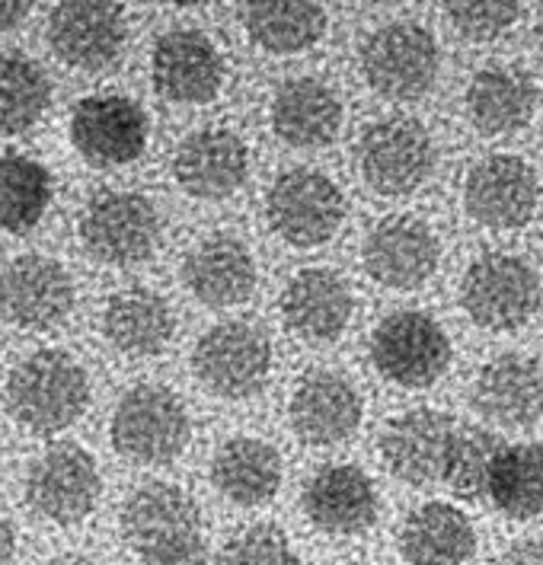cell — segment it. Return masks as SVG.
I'll use <instances>...</instances> for the list:
<instances>
[{"instance_id":"cell-28","label":"cell","mask_w":543,"mask_h":565,"mask_svg":"<svg viewBox=\"0 0 543 565\" xmlns=\"http://www.w3.org/2000/svg\"><path fill=\"white\" fill-rule=\"evenodd\" d=\"M400 553L409 565H464L477 553L473 521L445 502L416 508L400 531Z\"/></svg>"},{"instance_id":"cell-42","label":"cell","mask_w":543,"mask_h":565,"mask_svg":"<svg viewBox=\"0 0 543 565\" xmlns=\"http://www.w3.org/2000/svg\"><path fill=\"white\" fill-rule=\"evenodd\" d=\"M362 3H393V0H362Z\"/></svg>"},{"instance_id":"cell-4","label":"cell","mask_w":543,"mask_h":565,"mask_svg":"<svg viewBox=\"0 0 543 565\" xmlns=\"http://www.w3.org/2000/svg\"><path fill=\"white\" fill-rule=\"evenodd\" d=\"M189 413L173 390L160 384L131 387L113 413V445L131 463L160 467L189 445Z\"/></svg>"},{"instance_id":"cell-15","label":"cell","mask_w":543,"mask_h":565,"mask_svg":"<svg viewBox=\"0 0 543 565\" xmlns=\"http://www.w3.org/2000/svg\"><path fill=\"white\" fill-rule=\"evenodd\" d=\"M74 307V285L49 256H20L0 271V317L23 329H55Z\"/></svg>"},{"instance_id":"cell-39","label":"cell","mask_w":543,"mask_h":565,"mask_svg":"<svg viewBox=\"0 0 543 565\" xmlns=\"http://www.w3.org/2000/svg\"><path fill=\"white\" fill-rule=\"evenodd\" d=\"M13 556H17V534L10 521L0 518V565H13Z\"/></svg>"},{"instance_id":"cell-43","label":"cell","mask_w":543,"mask_h":565,"mask_svg":"<svg viewBox=\"0 0 543 565\" xmlns=\"http://www.w3.org/2000/svg\"><path fill=\"white\" fill-rule=\"evenodd\" d=\"M541 55H543V26H541Z\"/></svg>"},{"instance_id":"cell-17","label":"cell","mask_w":543,"mask_h":565,"mask_svg":"<svg viewBox=\"0 0 543 565\" xmlns=\"http://www.w3.org/2000/svg\"><path fill=\"white\" fill-rule=\"evenodd\" d=\"M224 84V55L199 30H170L153 49V87L180 106L212 103Z\"/></svg>"},{"instance_id":"cell-24","label":"cell","mask_w":543,"mask_h":565,"mask_svg":"<svg viewBox=\"0 0 543 565\" xmlns=\"http://www.w3.org/2000/svg\"><path fill=\"white\" fill-rule=\"evenodd\" d=\"M189 295L205 307H237L256 288V263L246 243L227 234L202 239L182 263Z\"/></svg>"},{"instance_id":"cell-5","label":"cell","mask_w":543,"mask_h":565,"mask_svg":"<svg viewBox=\"0 0 543 565\" xmlns=\"http://www.w3.org/2000/svg\"><path fill=\"white\" fill-rule=\"evenodd\" d=\"M371 361L396 387H432L451 364V339L423 310H396L374 329Z\"/></svg>"},{"instance_id":"cell-35","label":"cell","mask_w":543,"mask_h":565,"mask_svg":"<svg viewBox=\"0 0 543 565\" xmlns=\"http://www.w3.org/2000/svg\"><path fill=\"white\" fill-rule=\"evenodd\" d=\"M217 565H298V553L278 527L253 524L224 543Z\"/></svg>"},{"instance_id":"cell-8","label":"cell","mask_w":543,"mask_h":565,"mask_svg":"<svg viewBox=\"0 0 543 565\" xmlns=\"http://www.w3.org/2000/svg\"><path fill=\"white\" fill-rule=\"evenodd\" d=\"M266 214H269L272 231L288 246L310 249V246L327 243L342 227L345 199L339 185L320 170L295 167L272 182Z\"/></svg>"},{"instance_id":"cell-19","label":"cell","mask_w":543,"mask_h":565,"mask_svg":"<svg viewBox=\"0 0 543 565\" xmlns=\"http://www.w3.org/2000/svg\"><path fill=\"white\" fill-rule=\"evenodd\" d=\"M352 288L332 268H304L281 291L285 327L310 345L339 339L352 323Z\"/></svg>"},{"instance_id":"cell-31","label":"cell","mask_w":543,"mask_h":565,"mask_svg":"<svg viewBox=\"0 0 543 565\" xmlns=\"http://www.w3.org/2000/svg\"><path fill=\"white\" fill-rule=\"evenodd\" d=\"M52 205V173L23 153H0V231H32Z\"/></svg>"},{"instance_id":"cell-45","label":"cell","mask_w":543,"mask_h":565,"mask_svg":"<svg viewBox=\"0 0 543 565\" xmlns=\"http://www.w3.org/2000/svg\"><path fill=\"white\" fill-rule=\"evenodd\" d=\"M345 565H364V563H345Z\"/></svg>"},{"instance_id":"cell-34","label":"cell","mask_w":543,"mask_h":565,"mask_svg":"<svg viewBox=\"0 0 543 565\" xmlns=\"http://www.w3.org/2000/svg\"><path fill=\"white\" fill-rule=\"evenodd\" d=\"M502 447L505 445L486 428H473V425L460 428L457 425L441 482H448L454 495H460V499H480L489 492V477H492V467H496Z\"/></svg>"},{"instance_id":"cell-2","label":"cell","mask_w":543,"mask_h":565,"mask_svg":"<svg viewBox=\"0 0 543 565\" xmlns=\"http://www.w3.org/2000/svg\"><path fill=\"white\" fill-rule=\"evenodd\" d=\"M121 536L148 565H189L202 553V514L180 486L148 482L121 508Z\"/></svg>"},{"instance_id":"cell-23","label":"cell","mask_w":543,"mask_h":565,"mask_svg":"<svg viewBox=\"0 0 543 565\" xmlns=\"http://www.w3.org/2000/svg\"><path fill=\"white\" fill-rule=\"evenodd\" d=\"M477 413L499 428H528L543 416V367L528 355L486 361L473 381Z\"/></svg>"},{"instance_id":"cell-13","label":"cell","mask_w":543,"mask_h":565,"mask_svg":"<svg viewBox=\"0 0 543 565\" xmlns=\"http://www.w3.org/2000/svg\"><path fill=\"white\" fill-rule=\"evenodd\" d=\"M441 259V243L423 217L393 214L384 217L364 239V271L393 291H409L425 285Z\"/></svg>"},{"instance_id":"cell-16","label":"cell","mask_w":543,"mask_h":565,"mask_svg":"<svg viewBox=\"0 0 543 565\" xmlns=\"http://www.w3.org/2000/svg\"><path fill=\"white\" fill-rule=\"evenodd\" d=\"M49 42L71 67L103 71L125 45V13L116 0H61L49 20Z\"/></svg>"},{"instance_id":"cell-32","label":"cell","mask_w":543,"mask_h":565,"mask_svg":"<svg viewBox=\"0 0 543 565\" xmlns=\"http://www.w3.org/2000/svg\"><path fill=\"white\" fill-rule=\"evenodd\" d=\"M489 495L496 508L514 521L543 514V447H502L489 477Z\"/></svg>"},{"instance_id":"cell-33","label":"cell","mask_w":543,"mask_h":565,"mask_svg":"<svg viewBox=\"0 0 543 565\" xmlns=\"http://www.w3.org/2000/svg\"><path fill=\"white\" fill-rule=\"evenodd\" d=\"M52 84L35 61L0 55V135H23L45 116Z\"/></svg>"},{"instance_id":"cell-12","label":"cell","mask_w":543,"mask_h":565,"mask_svg":"<svg viewBox=\"0 0 543 565\" xmlns=\"http://www.w3.org/2000/svg\"><path fill=\"white\" fill-rule=\"evenodd\" d=\"M541 202L537 173L514 153H492L480 160L464 182V205L473 221L496 231L524 227Z\"/></svg>"},{"instance_id":"cell-18","label":"cell","mask_w":543,"mask_h":565,"mask_svg":"<svg viewBox=\"0 0 543 565\" xmlns=\"http://www.w3.org/2000/svg\"><path fill=\"white\" fill-rule=\"evenodd\" d=\"M457 422L438 409H413L393 418L381 435V457L393 477L425 486L441 482L451 454Z\"/></svg>"},{"instance_id":"cell-26","label":"cell","mask_w":543,"mask_h":565,"mask_svg":"<svg viewBox=\"0 0 543 565\" xmlns=\"http://www.w3.org/2000/svg\"><path fill=\"white\" fill-rule=\"evenodd\" d=\"M537 99H541L537 87L524 71L499 64V67H486L470 81L464 106H467V119L480 135L499 138L531 125L537 113Z\"/></svg>"},{"instance_id":"cell-10","label":"cell","mask_w":543,"mask_h":565,"mask_svg":"<svg viewBox=\"0 0 543 565\" xmlns=\"http://www.w3.org/2000/svg\"><path fill=\"white\" fill-rule=\"evenodd\" d=\"M359 167L374 192L400 199L416 192L432 177L435 145L416 119H381L364 128L359 141Z\"/></svg>"},{"instance_id":"cell-27","label":"cell","mask_w":543,"mask_h":565,"mask_svg":"<svg viewBox=\"0 0 543 565\" xmlns=\"http://www.w3.org/2000/svg\"><path fill=\"white\" fill-rule=\"evenodd\" d=\"M212 482L234 505H266L281 486V457L263 438L237 435L214 450Z\"/></svg>"},{"instance_id":"cell-6","label":"cell","mask_w":543,"mask_h":565,"mask_svg":"<svg viewBox=\"0 0 543 565\" xmlns=\"http://www.w3.org/2000/svg\"><path fill=\"white\" fill-rule=\"evenodd\" d=\"M199 384L221 399H246L266 387L272 371V345L266 332L243 320L212 327L192 352Z\"/></svg>"},{"instance_id":"cell-21","label":"cell","mask_w":543,"mask_h":565,"mask_svg":"<svg viewBox=\"0 0 543 565\" xmlns=\"http://www.w3.org/2000/svg\"><path fill=\"white\" fill-rule=\"evenodd\" d=\"M249 170V150L227 128L192 131L173 157V177L192 199L217 202L234 195Z\"/></svg>"},{"instance_id":"cell-37","label":"cell","mask_w":543,"mask_h":565,"mask_svg":"<svg viewBox=\"0 0 543 565\" xmlns=\"http://www.w3.org/2000/svg\"><path fill=\"white\" fill-rule=\"evenodd\" d=\"M499 565H543V540H518L502 553Z\"/></svg>"},{"instance_id":"cell-38","label":"cell","mask_w":543,"mask_h":565,"mask_svg":"<svg viewBox=\"0 0 543 565\" xmlns=\"http://www.w3.org/2000/svg\"><path fill=\"white\" fill-rule=\"evenodd\" d=\"M32 0H0V32L13 30L17 23L26 20Z\"/></svg>"},{"instance_id":"cell-22","label":"cell","mask_w":543,"mask_h":565,"mask_svg":"<svg viewBox=\"0 0 543 565\" xmlns=\"http://www.w3.org/2000/svg\"><path fill=\"white\" fill-rule=\"evenodd\" d=\"M295 435L313 447H330L355 435L362 425V396L342 374L313 371L295 387L291 406Z\"/></svg>"},{"instance_id":"cell-41","label":"cell","mask_w":543,"mask_h":565,"mask_svg":"<svg viewBox=\"0 0 543 565\" xmlns=\"http://www.w3.org/2000/svg\"><path fill=\"white\" fill-rule=\"evenodd\" d=\"M160 3H170V7H199L205 0H160Z\"/></svg>"},{"instance_id":"cell-40","label":"cell","mask_w":543,"mask_h":565,"mask_svg":"<svg viewBox=\"0 0 543 565\" xmlns=\"http://www.w3.org/2000/svg\"><path fill=\"white\" fill-rule=\"evenodd\" d=\"M49 565H96L87 556H77V553H64V556H55Z\"/></svg>"},{"instance_id":"cell-1","label":"cell","mask_w":543,"mask_h":565,"mask_svg":"<svg viewBox=\"0 0 543 565\" xmlns=\"http://www.w3.org/2000/svg\"><path fill=\"white\" fill-rule=\"evenodd\" d=\"M87 371L58 349H42L23 358L7 377L10 416L35 435H58L87 413Z\"/></svg>"},{"instance_id":"cell-7","label":"cell","mask_w":543,"mask_h":565,"mask_svg":"<svg viewBox=\"0 0 543 565\" xmlns=\"http://www.w3.org/2000/svg\"><path fill=\"white\" fill-rule=\"evenodd\" d=\"M362 74L384 99H419L438 77V42L416 23H387L364 39Z\"/></svg>"},{"instance_id":"cell-14","label":"cell","mask_w":543,"mask_h":565,"mask_svg":"<svg viewBox=\"0 0 543 565\" xmlns=\"http://www.w3.org/2000/svg\"><path fill=\"white\" fill-rule=\"evenodd\" d=\"M148 116L128 96H87L71 116V141L93 167H125L148 148Z\"/></svg>"},{"instance_id":"cell-20","label":"cell","mask_w":543,"mask_h":565,"mask_svg":"<svg viewBox=\"0 0 543 565\" xmlns=\"http://www.w3.org/2000/svg\"><path fill=\"white\" fill-rule=\"evenodd\" d=\"M304 511L317 531L355 536L374 527L381 499L374 482L352 463H332L317 470L304 489Z\"/></svg>"},{"instance_id":"cell-44","label":"cell","mask_w":543,"mask_h":565,"mask_svg":"<svg viewBox=\"0 0 543 565\" xmlns=\"http://www.w3.org/2000/svg\"><path fill=\"white\" fill-rule=\"evenodd\" d=\"M0 460H3V447H0Z\"/></svg>"},{"instance_id":"cell-3","label":"cell","mask_w":543,"mask_h":565,"mask_svg":"<svg viewBox=\"0 0 543 565\" xmlns=\"http://www.w3.org/2000/svg\"><path fill=\"white\" fill-rule=\"evenodd\" d=\"M460 303L477 327L492 332L521 329L541 307V275L512 253L473 259L460 281Z\"/></svg>"},{"instance_id":"cell-29","label":"cell","mask_w":543,"mask_h":565,"mask_svg":"<svg viewBox=\"0 0 543 565\" xmlns=\"http://www.w3.org/2000/svg\"><path fill=\"white\" fill-rule=\"evenodd\" d=\"M173 310L170 303L148 288H131L109 298L103 310V332L113 349L128 358L160 355L173 339Z\"/></svg>"},{"instance_id":"cell-25","label":"cell","mask_w":543,"mask_h":565,"mask_svg":"<svg viewBox=\"0 0 543 565\" xmlns=\"http://www.w3.org/2000/svg\"><path fill=\"white\" fill-rule=\"evenodd\" d=\"M272 128L291 148H327L342 128V103L317 77L288 81L272 99Z\"/></svg>"},{"instance_id":"cell-11","label":"cell","mask_w":543,"mask_h":565,"mask_svg":"<svg viewBox=\"0 0 543 565\" xmlns=\"http://www.w3.org/2000/svg\"><path fill=\"white\" fill-rule=\"evenodd\" d=\"M103 479L96 460L84 447L58 445L45 450L30 467L26 477V502L52 524H81L99 502Z\"/></svg>"},{"instance_id":"cell-36","label":"cell","mask_w":543,"mask_h":565,"mask_svg":"<svg viewBox=\"0 0 543 565\" xmlns=\"http://www.w3.org/2000/svg\"><path fill=\"white\" fill-rule=\"evenodd\" d=\"M451 26L470 42H489L518 20V0H445Z\"/></svg>"},{"instance_id":"cell-9","label":"cell","mask_w":543,"mask_h":565,"mask_svg":"<svg viewBox=\"0 0 543 565\" xmlns=\"http://www.w3.org/2000/svg\"><path fill=\"white\" fill-rule=\"evenodd\" d=\"M160 214L138 192H103L81 214V243L103 266H138L157 249Z\"/></svg>"},{"instance_id":"cell-30","label":"cell","mask_w":543,"mask_h":565,"mask_svg":"<svg viewBox=\"0 0 543 565\" xmlns=\"http://www.w3.org/2000/svg\"><path fill=\"white\" fill-rule=\"evenodd\" d=\"M243 23L263 52L298 55L323 39L327 10L320 0H246Z\"/></svg>"}]
</instances>
